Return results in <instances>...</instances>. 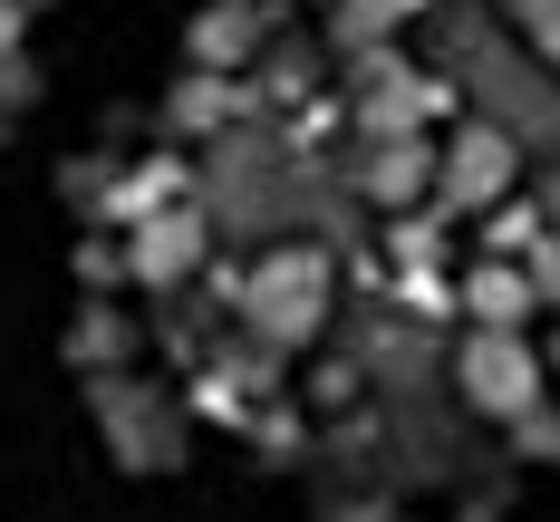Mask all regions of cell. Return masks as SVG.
Masks as SVG:
<instances>
[{
    "mask_svg": "<svg viewBox=\"0 0 560 522\" xmlns=\"http://www.w3.org/2000/svg\"><path fill=\"white\" fill-rule=\"evenodd\" d=\"M165 204H184V165H174V155H145V165H126V174H116V194H107L116 223H145V213H165Z\"/></svg>",
    "mask_w": 560,
    "mask_h": 522,
    "instance_id": "10",
    "label": "cell"
},
{
    "mask_svg": "<svg viewBox=\"0 0 560 522\" xmlns=\"http://www.w3.org/2000/svg\"><path fill=\"white\" fill-rule=\"evenodd\" d=\"M493 252H503V262L512 252H541V204H512L503 194V204H493Z\"/></svg>",
    "mask_w": 560,
    "mask_h": 522,
    "instance_id": "12",
    "label": "cell"
},
{
    "mask_svg": "<svg viewBox=\"0 0 560 522\" xmlns=\"http://www.w3.org/2000/svg\"><path fill=\"white\" fill-rule=\"evenodd\" d=\"M512 445L541 455V464H560V416H551V406H522V416H512Z\"/></svg>",
    "mask_w": 560,
    "mask_h": 522,
    "instance_id": "15",
    "label": "cell"
},
{
    "mask_svg": "<svg viewBox=\"0 0 560 522\" xmlns=\"http://www.w3.org/2000/svg\"><path fill=\"white\" fill-rule=\"evenodd\" d=\"M242 107H252V88H242V78H223V68H194V78L174 88V126H184V136H203V126H232Z\"/></svg>",
    "mask_w": 560,
    "mask_h": 522,
    "instance_id": "9",
    "label": "cell"
},
{
    "mask_svg": "<svg viewBox=\"0 0 560 522\" xmlns=\"http://www.w3.org/2000/svg\"><path fill=\"white\" fill-rule=\"evenodd\" d=\"M541 232H551V242H560V174H551V184H541Z\"/></svg>",
    "mask_w": 560,
    "mask_h": 522,
    "instance_id": "21",
    "label": "cell"
},
{
    "mask_svg": "<svg viewBox=\"0 0 560 522\" xmlns=\"http://www.w3.org/2000/svg\"><path fill=\"white\" fill-rule=\"evenodd\" d=\"M78 281H88V290L126 281V252H107V242H88V252H78Z\"/></svg>",
    "mask_w": 560,
    "mask_h": 522,
    "instance_id": "17",
    "label": "cell"
},
{
    "mask_svg": "<svg viewBox=\"0 0 560 522\" xmlns=\"http://www.w3.org/2000/svg\"><path fill=\"white\" fill-rule=\"evenodd\" d=\"M329 522H396V503H368L358 494V503H329Z\"/></svg>",
    "mask_w": 560,
    "mask_h": 522,
    "instance_id": "20",
    "label": "cell"
},
{
    "mask_svg": "<svg viewBox=\"0 0 560 522\" xmlns=\"http://www.w3.org/2000/svg\"><path fill=\"white\" fill-rule=\"evenodd\" d=\"M512 174H522V146H512L503 126H454L445 146H435V194H445V213H493L512 194Z\"/></svg>",
    "mask_w": 560,
    "mask_h": 522,
    "instance_id": "3",
    "label": "cell"
},
{
    "mask_svg": "<svg viewBox=\"0 0 560 522\" xmlns=\"http://www.w3.org/2000/svg\"><path fill=\"white\" fill-rule=\"evenodd\" d=\"M541 368H551V378H560V339H551V358H541Z\"/></svg>",
    "mask_w": 560,
    "mask_h": 522,
    "instance_id": "23",
    "label": "cell"
},
{
    "mask_svg": "<svg viewBox=\"0 0 560 522\" xmlns=\"http://www.w3.org/2000/svg\"><path fill=\"white\" fill-rule=\"evenodd\" d=\"M126 348H136V329H126V310H107V300H88V310L68 320V358H78V368H97V378L126 368Z\"/></svg>",
    "mask_w": 560,
    "mask_h": 522,
    "instance_id": "11",
    "label": "cell"
},
{
    "mask_svg": "<svg viewBox=\"0 0 560 522\" xmlns=\"http://www.w3.org/2000/svg\"><path fill=\"white\" fill-rule=\"evenodd\" d=\"M194 262H203V213L194 204H165V213L126 223V281L174 290V281H194Z\"/></svg>",
    "mask_w": 560,
    "mask_h": 522,
    "instance_id": "5",
    "label": "cell"
},
{
    "mask_svg": "<svg viewBox=\"0 0 560 522\" xmlns=\"http://www.w3.org/2000/svg\"><path fill=\"white\" fill-rule=\"evenodd\" d=\"M97 416H107V445L126 474H165L184 464V426H174V406L155 387H136V378H97Z\"/></svg>",
    "mask_w": 560,
    "mask_h": 522,
    "instance_id": "4",
    "label": "cell"
},
{
    "mask_svg": "<svg viewBox=\"0 0 560 522\" xmlns=\"http://www.w3.org/2000/svg\"><path fill=\"white\" fill-rule=\"evenodd\" d=\"M522 271H532V300H560V242H551V232H541V252H532Z\"/></svg>",
    "mask_w": 560,
    "mask_h": 522,
    "instance_id": "18",
    "label": "cell"
},
{
    "mask_svg": "<svg viewBox=\"0 0 560 522\" xmlns=\"http://www.w3.org/2000/svg\"><path fill=\"white\" fill-rule=\"evenodd\" d=\"M454 387H464V406L474 416H522V406L551 397V368H541V348H532V329H474V339L454 348Z\"/></svg>",
    "mask_w": 560,
    "mask_h": 522,
    "instance_id": "2",
    "label": "cell"
},
{
    "mask_svg": "<svg viewBox=\"0 0 560 522\" xmlns=\"http://www.w3.org/2000/svg\"><path fill=\"white\" fill-rule=\"evenodd\" d=\"M20 10H39V0H20Z\"/></svg>",
    "mask_w": 560,
    "mask_h": 522,
    "instance_id": "24",
    "label": "cell"
},
{
    "mask_svg": "<svg viewBox=\"0 0 560 522\" xmlns=\"http://www.w3.org/2000/svg\"><path fill=\"white\" fill-rule=\"evenodd\" d=\"M387 20H396V0H338V10H329V30L348 39V49H368V39H387Z\"/></svg>",
    "mask_w": 560,
    "mask_h": 522,
    "instance_id": "13",
    "label": "cell"
},
{
    "mask_svg": "<svg viewBox=\"0 0 560 522\" xmlns=\"http://www.w3.org/2000/svg\"><path fill=\"white\" fill-rule=\"evenodd\" d=\"M58 184H68V194H78L88 213H107V194H116V165H107V155H78V165L58 174Z\"/></svg>",
    "mask_w": 560,
    "mask_h": 522,
    "instance_id": "16",
    "label": "cell"
},
{
    "mask_svg": "<svg viewBox=\"0 0 560 522\" xmlns=\"http://www.w3.org/2000/svg\"><path fill=\"white\" fill-rule=\"evenodd\" d=\"M20 49V0H0V58Z\"/></svg>",
    "mask_w": 560,
    "mask_h": 522,
    "instance_id": "22",
    "label": "cell"
},
{
    "mask_svg": "<svg viewBox=\"0 0 560 522\" xmlns=\"http://www.w3.org/2000/svg\"><path fill=\"white\" fill-rule=\"evenodd\" d=\"M358 194H368L377 213H406L416 194H435V146H425V136H368Z\"/></svg>",
    "mask_w": 560,
    "mask_h": 522,
    "instance_id": "6",
    "label": "cell"
},
{
    "mask_svg": "<svg viewBox=\"0 0 560 522\" xmlns=\"http://www.w3.org/2000/svg\"><path fill=\"white\" fill-rule=\"evenodd\" d=\"M503 10L522 20V39H532V49L560 68V0H503Z\"/></svg>",
    "mask_w": 560,
    "mask_h": 522,
    "instance_id": "14",
    "label": "cell"
},
{
    "mask_svg": "<svg viewBox=\"0 0 560 522\" xmlns=\"http://www.w3.org/2000/svg\"><path fill=\"white\" fill-rule=\"evenodd\" d=\"M454 300H464V320H474V329H532V310H541V300H532V271L503 262V252H493V262H474V271L454 281Z\"/></svg>",
    "mask_w": 560,
    "mask_h": 522,
    "instance_id": "7",
    "label": "cell"
},
{
    "mask_svg": "<svg viewBox=\"0 0 560 522\" xmlns=\"http://www.w3.org/2000/svg\"><path fill=\"white\" fill-rule=\"evenodd\" d=\"M261 39H271V30H261V0H213V10L194 20V68H223L232 78Z\"/></svg>",
    "mask_w": 560,
    "mask_h": 522,
    "instance_id": "8",
    "label": "cell"
},
{
    "mask_svg": "<svg viewBox=\"0 0 560 522\" xmlns=\"http://www.w3.org/2000/svg\"><path fill=\"white\" fill-rule=\"evenodd\" d=\"M396 262L425 281V262H435V232H425V223H406V232H396Z\"/></svg>",
    "mask_w": 560,
    "mask_h": 522,
    "instance_id": "19",
    "label": "cell"
},
{
    "mask_svg": "<svg viewBox=\"0 0 560 522\" xmlns=\"http://www.w3.org/2000/svg\"><path fill=\"white\" fill-rule=\"evenodd\" d=\"M329 300H338L329 252H319V242H271V252L252 262V281H242V320H252L261 348H310L319 320H329Z\"/></svg>",
    "mask_w": 560,
    "mask_h": 522,
    "instance_id": "1",
    "label": "cell"
}]
</instances>
